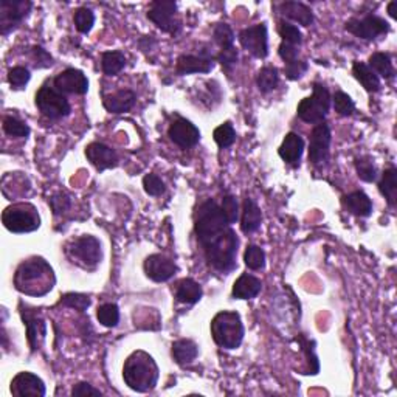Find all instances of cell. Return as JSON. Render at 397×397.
I'll return each mask as SVG.
<instances>
[{"instance_id": "cell-11", "label": "cell", "mask_w": 397, "mask_h": 397, "mask_svg": "<svg viewBox=\"0 0 397 397\" xmlns=\"http://www.w3.org/2000/svg\"><path fill=\"white\" fill-rule=\"evenodd\" d=\"M344 30L354 34L355 38L365 39V40H374L379 36H383V34L389 33L391 27L389 23L383 19V17H379L374 14H368L365 17H353L346 22L344 25Z\"/></svg>"}, {"instance_id": "cell-32", "label": "cell", "mask_w": 397, "mask_h": 397, "mask_svg": "<svg viewBox=\"0 0 397 397\" xmlns=\"http://www.w3.org/2000/svg\"><path fill=\"white\" fill-rule=\"evenodd\" d=\"M379 191H381L382 196H385V198H387V202L389 203V207H396V201H397V169L394 166L385 169V172L382 174V180L379 182Z\"/></svg>"}, {"instance_id": "cell-36", "label": "cell", "mask_w": 397, "mask_h": 397, "mask_svg": "<svg viewBox=\"0 0 397 397\" xmlns=\"http://www.w3.org/2000/svg\"><path fill=\"white\" fill-rule=\"evenodd\" d=\"M355 171L360 180H363L366 183H372L377 180V168L370 157H359L354 162Z\"/></svg>"}, {"instance_id": "cell-2", "label": "cell", "mask_w": 397, "mask_h": 397, "mask_svg": "<svg viewBox=\"0 0 397 397\" xmlns=\"http://www.w3.org/2000/svg\"><path fill=\"white\" fill-rule=\"evenodd\" d=\"M159 366L148 353H132L123 366V379L127 387L137 393H148L159 382Z\"/></svg>"}, {"instance_id": "cell-23", "label": "cell", "mask_w": 397, "mask_h": 397, "mask_svg": "<svg viewBox=\"0 0 397 397\" xmlns=\"http://www.w3.org/2000/svg\"><path fill=\"white\" fill-rule=\"evenodd\" d=\"M137 101L136 93L132 90H118L112 93V95H104L103 97V106L106 107L107 112L110 114H125L129 112L133 107V104Z\"/></svg>"}, {"instance_id": "cell-19", "label": "cell", "mask_w": 397, "mask_h": 397, "mask_svg": "<svg viewBox=\"0 0 397 397\" xmlns=\"http://www.w3.org/2000/svg\"><path fill=\"white\" fill-rule=\"evenodd\" d=\"M11 393L17 397H44L47 389L40 377L33 372H19L11 382Z\"/></svg>"}, {"instance_id": "cell-14", "label": "cell", "mask_w": 397, "mask_h": 397, "mask_svg": "<svg viewBox=\"0 0 397 397\" xmlns=\"http://www.w3.org/2000/svg\"><path fill=\"white\" fill-rule=\"evenodd\" d=\"M331 129L326 123H318L313 127L309 140V162L313 165H321V163L328 162L329 159V148H331Z\"/></svg>"}, {"instance_id": "cell-34", "label": "cell", "mask_w": 397, "mask_h": 397, "mask_svg": "<svg viewBox=\"0 0 397 397\" xmlns=\"http://www.w3.org/2000/svg\"><path fill=\"white\" fill-rule=\"evenodd\" d=\"M256 84L262 93H268L275 90L279 84L278 68L275 67H264L259 70L258 77H256Z\"/></svg>"}, {"instance_id": "cell-6", "label": "cell", "mask_w": 397, "mask_h": 397, "mask_svg": "<svg viewBox=\"0 0 397 397\" xmlns=\"http://www.w3.org/2000/svg\"><path fill=\"white\" fill-rule=\"evenodd\" d=\"M5 229L11 233H31L40 227V216L38 208L31 203H13L2 213Z\"/></svg>"}, {"instance_id": "cell-53", "label": "cell", "mask_w": 397, "mask_h": 397, "mask_svg": "<svg viewBox=\"0 0 397 397\" xmlns=\"http://www.w3.org/2000/svg\"><path fill=\"white\" fill-rule=\"evenodd\" d=\"M278 53L285 64H290V62H294L298 60V53H300V50H298V47H295V45L281 42Z\"/></svg>"}, {"instance_id": "cell-42", "label": "cell", "mask_w": 397, "mask_h": 397, "mask_svg": "<svg viewBox=\"0 0 397 397\" xmlns=\"http://www.w3.org/2000/svg\"><path fill=\"white\" fill-rule=\"evenodd\" d=\"M278 31H279V36L283 38V42L295 45V47H300L303 44V34L300 30H298L296 25H292V23L283 21V22H279Z\"/></svg>"}, {"instance_id": "cell-22", "label": "cell", "mask_w": 397, "mask_h": 397, "mask_svg": "<svg viewBox=\"0 0 397 397\" xmlns=\"http://www.w3.org/2000/svg\"><path fill=\"white\" fill-rule=\"evenodd\" d=\"M303 151H305V140L295 132H289L284 137L283 144L279 146L278 154L285 163H289L292 166H298L303 157Z\"/></svg>"}, {"instance_id": "cell-49", "label": "cell", "mask_w": 397, "mask_h": 397, "mask_svg": "<svg viewBox=\"0 0 397 397\" xmlns=\"http://www.w3.org/2000/svg\"><path fill=\"white\" fill-rule=\"evenodd\" d=\"M31 53H33L34 67L36 68H47V67L53 66V57H51L49 51L44 50L42 47L34 45L31 49Z\"/></svg>"}, {"instance_id": "cell-5", "label": "cell", "mask_w": 397, "mask_h": 397, "mask_svg": "<svg viewBox=\"0 0 397 397\" xmlns=\"http://www.w3.org/2000/svg\"><path fill=\"white\" fill-rule=\"evenodd\" d=\"M244 332L241 315L238 312L222 311L212 321L213 340L224 349H236L241 346Z\"/></svg>"}, {"instance_id": "cell-1", "label": "cell", "mask_w": 397, "mask_h": 397, "mask_svg": "<svg viewBox=\"0 0 397 397\" xmlns=\"http://www.w3.org/2000/svg\"><path fill=\"white\" fill-rule=\"evenodd\" d=\"M55 283L56 277L53 268L39 256L23 261L14 273L16 289L23 295L44 296L53 289Z\"/></svg>"}, {"instance_id": "cell-12", "label": "cell", "mask_w": 397, "mask_h": 397, "mask_svg": "<svg viewBox=\"0 0 397 397\" xmlns=\"http://www.w3.org/2000/svg\"><path fill=\"white\" fill-rule=\"evenodd\" d=\"M177 3L174 0H155L151 3L148 11V19L154 22L157 28L165 33H176L180 27V22L176 17Z\"/></svg>"}, {"instance_id": "cell-18", "label": "cell", "mask_w": 397, "mask_h": 397, "mask_svg": "<svg viewBox=\"0 0 397 397\" xmlns=\"http://www.w3.org/2000/svg\"><path fill=\"white\" fill-rule=\"evenodd\" d=\"M216 56L208 50H202L201 55L179 56L176 70L179 75L190 73H209L214 67Z\"/></svg>"}, {"instance_id": "cell-9", "label": "cell", "mask_w": 397, "mask_h": 397, "mask_svg": "<svg viewBox=\"0 0 397 397\" xmlns=\"http://www.w3.org/2000/svg\"><path fill=\"white\" fill-rule=\"evenodd\" d=\"M36 106L40 110V114L50 120H61L66 118L70 114V104L67 98L57 92L53 86L44 84L36 93Z\"/></svg>"}, {"instance_id": "cell-15", "label": "cell", "mask_w": 397, "mask_h": 397, "mask_svg": "<svg viewBox=\"0 0 397 397\" xmlns=\"http://www.w3.org/2000/svg\"><path fill=\"white\" fill-rule=\"evenodd\" d=\"M53 87L62 95H84L89 90V79L78 68H66L53 79Z\"/></svg>"}, {"instance_id": "cell-16", "label": "cell", "mask_w": 397, "mask_h": 397, "mask_svg": "<svg viewBox=\"0 0 397 397\" xmlns=\"http://www.w3.org/2000/svg\"><path fill=\"white\" fill-rule=\"evenodd\" d=\"M177 266L168 256L155 253L151 255L144 261V273L154 283H166L177 273Z\"/></svg>"}, {"instance_id": "cell-43", "label": "cell", "mask_w": 397, "mask_h": 397, "mask_svg": "<svg viewBox=\"0 0 397 397\" xmlns=\"http://www.w3.org/2000/svg\"><path fill=\"white\" fill-rule=\"evenodd\" d=\"M332 101H334V109L338 115L342 116H351L355 110V104L351 99V97L348 95V93L344 92H337L334 98H332Z\"/></svg>"}, {"instance_id": "cell-38", "label": "cell", "mask_w": 397, "mask_h": 397, "mask_svg": "<svg viewBox=\"0 0 397 397\" xmlns=\"http://www.w3.org/2000/svg\"><path fill=\"white\" fill-rule=\"evenodd\" d=\"M213 137L219 148L225 149V148H230V146L236 142V131L230 121H225L224 125L216 127L213 132Z\"/></svg>"}, {"instance_id": "cell-48", "label": "cell", "mask_w": 397, "mask_h": 397, "mask_svg": "<svg viewBox=\"0 0 397 397\" xmlns=\"http://www.w3.org/2000/svg\"><path fill=\"white\" fill-rule=\"evenodd\" d=\"M143 188L146 191V194L157 197V196H162L163 192H165L166 186L159 176H155V174H148V176H144V179H143Z\"/></svg>"}, {"instance_id": "cell-30", "label": "cell", "mask_w": 397, "mask_h": 397, "mask_svg": "<svg viewBox=\"0 0 397 397\" xmlns=\"http://www.w3.org/2000/svg\"><path fill=\"white\" fill-rule=\"evenodd\" d=\"M171 354H172V359L176 360V363L185 366V365L192 363V361L197 359L198 346L192 340L182 338V340H177L172 343Z\"/></svg>"}, {"instance_id": "cell-24", "label": "cell", "mask_w": 397, "mask_h": 397, "mask_svg": "<svg viewBox=\"0 0 397 397\" xmlns=\"http://www.w3.org/2000/svg\"><path fill=\"white\" fill-rule=\"evenodd\" d=\"M343 207L348 209L349 213L359 218H368L372 213V202L363 191H354L351 194L343 196L342 198Z\"/></svg>"}, {"instance_id": "cell-35", "label": "cell", "mask_w": 397, "mask_h": 397, "mask_svg": "<svg viewBox=\"0 0 397 397\" xmlns=\"http://www.w3.org/2000/svg\"><path fill=\"white\" fill-rule=\"evenodd\" d=\"M97 318L104 328H115L120 321V309L115 303H106L98 307Z\"/></svg>"}, {"instance_id": "cell-44", "label": "cell", "mask_w": 397, "mask_h": 397, "mask_svg": "<svg viewBox=\"0 0 397 397\" xmlns=\"http://www.w3.org/2000/svg\"><path fill=\"white\" fill-rule=\"evenodd\" d=\"M31 78L30 70L25 67H13L8 72V83L14 90H22Z\"/></svg>"}, {"instance_id": "cell-27", "label": "cell", "mask_w": 397, "mask_h": 397, "mask_svg": "<svg viewBox=\"0 0 397 397\" xmlns=\"http://www.w3.org/2000/svg\"><path fill=\"white\" fill-rule=\"evenodd\" d=\"M176 300L182 305H196L197 301H201L202 298V287L201 284L196 283L191 278H183L176 284Z\"/></svg>"}, {"instance_id": "cell-47", "label": "cell", "mask_w": 397, "mask_h": 397, "mask_svg": "<svg viewBox=\"0 0 397 397\" xmlns=\"http://www.w3.org/2000/svg\"><path fill=\"white\" fill-rule=\"evenodd\" d=\"M300 343H301V346H303V351L306 353V359H307V363H309V371L306 372V374H318V371H320V361H318V357L315 355V342H309L306 340V338H300Z\"/></svg>"}, {"instance_id": "cell-8", "label": "cell", "mask_w": 397, "mask_h": 397, "mask_svg": "<svg viewBox=\"0 0 397 397\" xmlns=\"http://www.w3.org/2000/svg\"><path fill=\"white\" fill-rule=\"evenodd\" d=\"M66 255L73 264L92 270V268H95L101 262L103 250L101 244H99L95 236L87 235L68 242L66 247Z\"/></svg>"}, {"instance_id": "cell-45", "label": "cell", "mask_w": 397, "mask_h": 397, "mask_svg": "<svg viewBox=\"0 0 397 397\" xmlns=\"http://www.w3.org/2000/svg\"><path fill=\"white\" fill-rule=\"evenodd\" d=\"M61 305L67 306L70 309H75V311H78V312H86L92 305V300L83 294H67L62 296Z\"/></svg>"}, {"instance_id": "cell-3", "label": "cell", "mask_w": 397, "mask_h": 397, "mask_svg": "<svg viewBox=\"0 0 397 397\" xmlns=\"http://www.w3.org/2000/svg\"><path fill=\"white\" fill-rule=\"evenodd\" d=\"M238 247L239 239L231 227L218 238H214L213 241L202 245L208 264L212 266L216 272L224 273V275H229L230 272L236 268Z\"/></svg>"}, {"instance_id": "cell-50", "label": "cell", "mask_w": 397, "mask_h": 397, "mask_svg": "<svg viewBox=\"0 0 397 397\" xmlns=\"http://www.w3.org/2000/svg\"><path fill=\"white\" fill-rule=\"evenodd\" d=\"M307 62L305 61H294V62H290V64H285V67H284V73H285V77H287L289 79L292 81H296V79H300L303 75H305L307 72Z\"/></svg>"}, {"instance_id": "cell-55", "label": "cell", "mask_w": 397, "mask_h": 397, "mask_svg": "<svg viewBox=\"0 0 397 397\" xmlns=\"http://www.w3.org/2000/svg\"><path fill=\"white\" fill-rule=\"evenodd\" d=\"M388 13L393 19H397V2H391L388 5Z\"/></svg>"}, {"instance_id": "cell-13", "label": "cell", "mask_w": 397, "mask_h": 397, "mask_svg": "<svg viewBox=\"0 0 397 397\" xmlns=\"http://www.w3.org/2000/svg\"><path fill=\"white\" fill-rule=\"evenodd\" d=\"M239 42L250 55L258 57V60H264L268 55V34L266 23L244 28L239 33Z\"/></svg>"}, {"instance_id": "cell-33", "label": "cell", "mask_w": 397, "mask_h": 397, "mask_svg": "<svg viewBox=\"0 0 397 397\" xmlns=\"http://www.w3.org/2000/svg\"><path fill=\"white\" fill-rule=\"evenodd\" d=\"M101 67L106 77H116L126 67V56L121 51H106L101 57Z\"/></svg>"}, {"instance_id": "cell-28", "label": "cell", "mask_w": 397, "mask_h": 397, "mask_svg": "<svg viewBox=\"0 0 397 397\" xmlns=\"http://www.w3.org/2000/svg\"><path fill=\"white\" fill-rule=\"evenodd\" d=\"M262 222V213L259 207L256 205L253 198L247 197L244 201L242 205V218H241V229L245 235L255 233L261 227Z\"/></svg>"}, {"instance_id": "cell-46", "label": "cell", "mask_w": 397, "mask_h": 397, "mask_svg": "<svg viewBox=\"0 0 397 397\" xmlns=\"http://www.w3.org/2000/svg\"><path fill=\"white\" fill-rule=\"evenodd\" d=\"M222 213H224L227 222H229L230 225L236 224L238 219H239V203L236 201L235 196L231 194H225L224 198H222Z\"/></svg>"}, {"instance_id": "cell-40", "label": "cell", "mask_w": 397, "mask_h": 397, "mask_svg": "<svg viewBox=\"0 0 397 397\" xmlns=\"http://www.w3.org/2000/svg\"><path fill=\"white\" fill-rule=\"evenodd\" d=\"M213 38L216 40V44L220 47V50L231 49L233 42H235V33H233L229 23H218L214 28Z\"/></svg>"}, {"instance_id": "cell-26", "label": "cell", "mask_w": 397, "mask_h": 397, "mask_svg": "<svg viewBox=\"0 0 397 397\" xmlns=\"http://www.w3.org/2000/svg\"><path fill=\"white\" fill-rule=\"evenodd\" d=\"M279 11L290 21L300 23L303 27L312 25L315 21L312 10L301 2H284L279 5Z\"/></svg>"}, {"instance_id": "cell-39", "label": "cell", "mask_w": 397, "mask_h": 397, "mask_svg": "<svg viewBox=\"0 0 397 397\" xmlns=\"http://www.w3.org/2000/svg\"><path fill=\"white\" fill-rule=\"evenodd\" d=\"M3 131L7 132V136L16 138H27L30 136V127L27 123L17 120L14 116H7L3 120Z\"/></svg>"}, {"instance_id": "cell-10", "label": "cell", "mask_w": 397, "mask_h": 397, "mask_svg": "<svg viewBox=\"0 0 397 397\" xmlns=\"http://www.w3.org/2000/svg\"><path fill=\"white\" fill-rule=\"evenodd\" d=\"M33 3L30 0H2L0 2V33L2 36L16 30L30 14Z\"/></svg>"}, {"instance_id": "cell-17", "label": "cell", "mask_w": 397, "mask_h": 397, "mask_svg": "<svg viewBox=\"0 0 397 397\" xmlns=\"http://www.w3.org/2000/svg\"><path fill=\"white\" fill-rule=\"evenodd\" d=\"M168 136L171 138V142L176 143L179 148L190 149L192 146H196L198 140H201V131L191 121L185 118H177L169 126Z\"/></svg>"}, {"instance_id": "cell-20", "label": "cell", "mask_w": 397, "mask_h": 397, "mask_svg": "<svg viewBox=\"0 0 397 397\" xmlns=\"http://www.w3.org/2000/svg\"><path fill=\"white\" fill-rule=\"evenodd\" d=\"M21 315L23 320V324L27 328V338L28 343H30L31 351L34 353L36 349H39L40 344H42L44 338L47 335V324L44 318L40 317L39 312L34 311V309H21Z\"/></svg>"}, {"instance_id": "cell-29", "label": "cell", "mask_w": 397, "mask_h": 397, "mask_svg": "<svg viewBox=\"0 0 397 397\" xmlns=\"http://www.w3.org/2000/svg\"><path fill=\"white\" fill-rule=\"evenodd\" d=\"M353 75H354V78L365 87L366 92L376 93V92L381 90V87H382L381 78H379L377 75L372 72L370 67H368V64L359 62V61L354 62Z\"/></svg>"}, {"instance_id": "cell-37", "label": "cell", "mask_w": 397, "mask_h": 397, "mask_svg": "<svg viewBox=\"0 0 397 397\" xmlns=\"http://www.w3.org/2000/svg\"><path fill=\"white\" fill-rule=\"evenodd\" d=\"M244 261L250 270H262L266 267V252L258 245H248L245 248Z\"/></svg>"}, {"instance_id": "cell-31", "label": "cell", "mask_w": 397, "mask_h": 397, "mask_svg": "<svg viewBox=\"0 0 397 397\" xmlns=\"http://www.w3.org/2000/svg\"><path fill=\"white\" fill-rule=\"evenodd\" d=\"M368 62H370L368 64V67H370L379 78H385V79L394 78L396 72H394L393 62H391V56L388 53H382V51L372 53Z\"/></svg>"}, {"instance_id": "cell-54", "label": "cell", "mask_w": 397, "mask_h": 397, "mask_svg": "<svg viewBox=\"0 0 397 397\" xmlns=\"http://www.w3.org/2000/svg\"><path fill=\"white\" fill-rule=\"evenodd\" d=\"M73 397H86V396H103V393L97 388H93L90 383L87 382H79L73 387L72 389Z\"/></svg>"}, {"instance_id": "cell-25", "label": "cell", "mask_w": 397, "mask_h": 397, "mask_svg": "<svg viewBox=\"0 0 397 397\" xmlns=\"http://www.w3.org/2000/svg\"><path fill=\"white\" fill-rule=\"evenodd\" d=\"M261 289H262L261 279L253 275H248V273H244V275L236 279L231 294L233 296L238 298V300H252V298L259 295Z\"/></svg>"}, {"instance_id": "cell-52", "label": "cell", "mask_w": 397, "mask_h": 397, "mask_svg": "<svg viewBox=\"0 0 397 397\" xmlns=\"http://www.w3.org/2000/svg\"><path fill=\"white\" fill-rule=\"evenodd\" d=\"M50 205H51V208H53L55 214L66 213L67 209L70 208V197L60 192V194H56L50 198Z\"/></svg>"}, {"instance_id": "cell-4", "label": "cell", "mask_w": 397, "mask_h": 397, "mask_svg": "<svg viewBox=\"0 0 397 397\" xmlns=\"http://www.w3.org/2000/svg\"><path fill=\"white\" fill-rule=\"evenodd\" d=\"M230 224L227 222L222 208L216 203L213 198H208L198 205L194 214V231L197 235L201 245H205L214 238L222 235L225 230L230 229Z\"/></svg>"}, {"instance_id": "cell-51", "label": "cell", "mask_w": 397, "mask_h": 397, "mask_svg": "<svg viewBox=\"0 0 397 397\" xmlns=\"http://www.w3.org/2000/svg\"><path fill=\"white\" fill-rule=\"evenodd\" d=\"M216 60H218L225 68L230 70L238 62V50L235 49V47H231V49L220 50V53L216 56Z\"/></svg>"}, {"instance_id": "cell-41", "label": "cell", "mask_w": 397, "mask_h": 397, "mask_svg": "<svg viewBox=\"0 0 397 397\" xmlns=\"http://www.w3.org/2000/svg\"><path fill=\"white\" fill-rule=\"evenodd\" d=\"M75 25H77V30L83 34L90 33L93 28V23H95V14L89 8H78L75 11L73 16Z\"/></svg>"}, {"instance_id": "cell-7", "label": "cell", "mask_w": 397, "mask_h": 397, "mask_svg": "<svg viewBox=\"0 0 397 397\" xmlns=\"http://www.w3.org/2000/svg\"><path fill=\"white\" fill-rule=\"evenodd\" d=\"M331 101H332V97L329 90L326 89L323 84L315 83L312 97L301 99V103L298 104V109H296L298 118L303 120L305 123H309V125H318V123H323L326 115L329 114Z\"/></svg>"}, {"instance_id": "cell-21", "label": "cell", "mask_w": 397, "mask_h": 397, "mask_svg": "<svg viewBox=\"0 0 397 397\" xmlns=\"http://www.w3.org/2000/svg\"><path fill=\"white\" fill-rule=\"evenodd\" d=\"M86 155L98 171H106V169L118 166V155L112 148L103 143H90L86 148Z\"/></svg>"}]
</instances>
